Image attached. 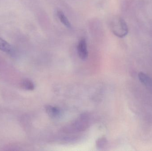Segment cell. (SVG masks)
Listing matches in <instances>:
<instances>
[{
	"mask_svg": "<svg viewBox=\"0 0 152 151\" xmlns=\"http://www.w3.org/2000/svg\"><path fill=\"white\" fill-rule=\"evenodd\" d=\"M110 27L113 33L118 37H124L127 33L126 24L121 18L116 17L113 19L111 22Z\"/></svg>",
	"mask_w": 152,
	"mask_h": 151,
	"instance_id": "1",
	"label": "cell"
},
{
	"mask_svg": "<svg viewBox=\"0 0 152 151\" xmlns=\"http://www.w3.org/2000/svg\"><path fill=\"white\" fill-rule=\"evenodd\" d=\"M77 50L79 57L82 60H86L88 56V51L86 41L85 38H82L80 40L78 43Z\"/></svg>",
	"mask_w": 152,
	"mask_h": 151,
	"instance_id": "2",
	"label": "cell"
},
{
	"mask_svg": "<svg viewBox=\"0 0 152 151\" xmlns=\"http://www.w3.org/2000/svg\"><path fill=\"white\" fill-rule=\"evenodd\" d=\"M45 110L46 112L51 118H58L61 116V111L58 107L51 105H47L45 107Z\"/></svg>",
	"mask_w": 152,
	"mask_h": 151,
	"instance_id": "3",
	"label": "cell"
},
{
	"mask_svg": "<svg viewBox=\"0 0 152 151\" xmlns=\"http://www.w3.org/2000/svg\"><path fill=\"white\" fill-rule=\"evenodd\" d=\"M0 50L9 54H13V49L11 45L0 37Z\"/></svg>",
	"mask_w": 152,
	"mask_h": 151,
	"instance_id": "4",
	"label": "cell"
},
{
	"mask_svg": "<svg viewBox=\"0 0 152 151\" xmlns=\"http://www.w3.org/2000/svg\"><path fill=\"white\" fill-rule=\"evenodd\" d=\"M138 78L141 82L145 86H148V87L152 86V79L147 74L141 72L138 74Z\"/></svg>",
	"mask_w": 152,
	"mask_h": 151,
	"instance_id": "5",
	"label": "cell"
},
{
	"mask_svg": "<svg viewBox=\"0 0 152 151\" xmlns=\"http://www.w3.org/2000/svg\"><path fill=\"white\" fill-rule=\"evenodd\" d=\"M57 15L61 22L67 28H71V25L67 18L65 16L63 12L61 10H58L57 12Z\"/></svg>",
	"mask_w": 152,
	"mask_h": 151,
	"instance_id": "6",
	"label": "cell"
},
{
	"mask_svg": "<svg viewBox=\"0 0 152 151\" xmlns=\"http://www.w3.org/2000/svg\"><path fill=\"white\" fill-rule=\"evenodd\" d=\"M22 86L26 90H33L34 89L35 86L34 82L28 79H26L23 81L22 82Z\"/></svg>",
	"mask_w": 152,
	"mask_h": 151,
	"instance_id": "7",
	"label": "cell"
},
{
	"mask_svg": "<svg viewBox=\"0 0 152 151\" xmlns=\"http://www.w3.org/2000/svg\"><path fill=\"white\" fill-rule=\"evenodd\" d=\"M104 144H105V141H104V139H101L100 141H98L97 144L98 146L101 148V147H102L103 145H104Z\"/></svg>",
	"mask_w": 152,
	"mask_h": 151,
	"instance_id": "8",
	"label": "cell"
}]
</instances>
